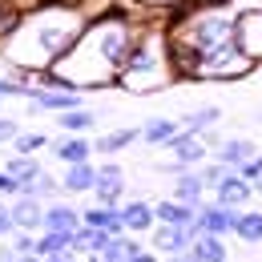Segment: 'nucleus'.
Instances as JSON below:
<instances>
[{"label":"nucleus","instance_id":"nucleus-1","mask_svg":"<svg viewBox=\"0 0 262 262\" xmlns=\"http://www.w3.org/2000/svg\"><path fill=\"white\" fill-rule=\"evenodd\" d=\"M145 20H137L129 8L121 4H109L105 12L89 16L81 36L69 45V53L36 77V85H49V89H69V93H93V89H109L117 85V73L129 57L133 40L141 33Z\"/></svg>","mask_w":262,"mask_h":262},{"label":"nucleus","instance_id":"nucleus-2","mask_svg":"<svg viewBox=\"0 0 262 262\" xmlns=\"http://www.w3.org/2000/svg\"><path fill=\"white\" fill-rule=\"evenodd\" d=\"M89 20L85 0H49L20 16V25L0 45V57L25 77H40L69 53V45L81 36Z\"/></svg>","mask_w":262,"mask_h":262},{"label":"nucleus","instance_id":"nucleus-3","mask_svg":"<svg viewBox=\"0 0 262 262\" xmlns=\"http://www.w3.org/2000/svg\"><path fill=\"white\" fill-rule=\"evenodd\" d=\"M178 81L173 57H169V33L165 25H141L129 57L117 73V89L125 93H162Z\"/></svg>","mask_w":262,"mask_h":262},{"label":"nucleus","instance_id":"nucleus-4","mask_svg":"<svg viewBox=\"0 0 262 262\" xmlns=\"http://www.w3.org/2000/svg\"><path fill=\"white\" fill-rule=\"evenodd\" d=\"M162 149L169 154V162H162V169H169V173H178V169H198V165L210 158L206 137H202V133H190V129H178Z\"/></svg>","mask_w":262,"mask_h":262},{"label":"nucleus","instance_id":"nucleus-5","mask_svg":"<svg viewBox=\"0 0 262 262\" xmlns=\"http://www.w3.org/2000/svg\"><path fill=\"white\" fill-rule=\"evenodd\" d=\"M234 40H238V49L250 61L262 65V0H254V4H246V8L234 12Z\"/></svg>","mask_w":262,"mask_h":262},{"label":"nucleus","instance_id":"nucleus-6","mask_svg":"<svg viewBox=\"0 0 262 262\" xmlns=\"http://www.w3.org/2000/svg\"><path fill=\"white\" fill-rule=\"evenodd\" d=\"M29 113H65L85 105V93H69V89H49V85H29Z\"/></svg>","mask_w":262,"mask_h":262},{"label":"nucleus","instance_id":"nucleus-7","mask_svg":"<svg viewBox=\"0 0 262 262\" xmlns=\"http://www.w3.org/2000/svg\"><path fill=\"white\" fill-rule=\"evenodd\" d=\"M234 206H222V202H202L194 214V234H222L230 238L234 234Z\"/></svg>","mask_w":262,"mask_h":262},{"label":"nucleus","instance_id":"nucleus-8","mask_svg":"<svg viewBox=\"0 0 262 262\" xmlns=\"http://www.w3.org/2000/svg\"><path fill=\"white\" fill-rule=\"evenodd\" d=\"M190 242H194V226H169V222H158V226L149 230V246L158 250V254H182V250H190Z\"/></svg>","mask_w":262,"mask_h":262},{"label":"nucleus","instance_id":"nucleus-9","mask_svg":"<svg viewBox=\"0 0 262 262\" xmlns=\"http://www.w3.org/2000/svg\"><path fill=\"white\" fill-rule=\"evenodd\" d=\"M49 154H53V162H61V165H77V162L93 158V141H89V133H65V137L49 141Z\"/></svg>","mask_w":262,"mask_h":262},{"label":"nucleus","instance_id":"nucleus-10","mask_svg":"<svg viewBox=\"0 0 262 262\" xmlns=\"http://www.w3.org/2000/svg\"><path fill=\"white\" fill-rule=\"evenodd\" d=\"M8 210H12V226L16 230L40 234V226H45V202H40V198L16 194V198H8Z\"/></svg>","mask_w":262,"mask_h":262},{"label":"nucleus","instance_id":"nucleus-11","mask_svg":"<svg viewBox=\"0 0 262 262\" xmlns=\"http://www.w3.org/2000/svg\"><path fill=\"white\" fill-rule=\"evenodd\" d=\"M250 198H254V182H246L238 169H230L226 178L214 186V202H222V206H234V210L250 206Z\"/></svg>","mask_w":262,"mask_h":262},{"label":"nucleus","instance_id":"nucleus-12","mask_svg":"<svg viewBox=\"0 0 262 262\" xmlns=\"http://www.w3.org/2000/svg\"><path fill=\"white\" fill-rule=\"evenodd\" d=\"M121 222L129 234H149V230L158 226V214H154V202H145V198H129V202H121Z\"/></svg>","mask_w":262,"mask_h":262},{"label":"nucleus","instance_id":"nucleus-13","mask_svg":"<svg viewBox=\"0 0 262 262\" xmlns=\"http://www.w3.org/2000/svg\"><path fill=\"white\" fill-rule=\"evenodd\" d=\"M206 182H202V173L198 169H178L173 173V182H169V198H178V202H190V206H202L206 202Z\"/></svg>","mask_w":262,"mask_h":262},{"label":"nucleus","instance_id":"nucleus-14","mask_svg":"<svg viewBox=\"0 0 262 262\" xmlns=\"http://www.w3.org/2000/svg\"><path fill=\"white\" fill-rule=\"evenodd\" d=\"M81 226V210L65 202V198H53V202H45V226L40 230H77Z\"/></svg>","mask_w":262,"mask_h":262},{"label":"nucleus","instance_id":"nucleus-15","mask_svg":"<svg viewBox=\"0 0 262 262\" xmlns=\"http://www.w3.org/2000/svg\"><path fill=\"white\" fill-rule=\"evenodd\" d=\"M254 154H258V145H254L250 137H226V141L214 145V158H218L222 165H230V169H238L242 162H250Z\"/></svg>","mask_w":262,"mask_h":262},{"label":"nucleus","instance_id":"nucleus-16","mask_svg":"<svg viewBox=\"0 0 262 262\" xmlns=\"http://www.w3.org/2000/svg\"><path fill=\"white\" fill-rule=\"evenodd\" d=\"M93 182H97V165L93 158L89 162H77V165H65V173H61V186H65V194H93Z\"/></svg>","mask_w":262,"mask_h":262},{"label":"nucleus","instance_id":"nucleus-17","mask_svg":"<svg viewBox=\"0 0 262 262\" xmlns=\"http://www.w3.org/2000/svg\"><path fill=\"white\" fill-rule=\"evenodd\" d=\"M137 250H145V242H141V234H113L105 246H101L97 254H101V262H129Z\"/></svg>","mask_w":262,"mask_h":262},{"label":"nucleus","instance_id":"nucleus-18","mask_svg":"<svg viewBox=\"0 0 262 262\" xmlns=\"http://www.w3.org/2000/svg\"><path fill=\"white\" fill-rule=\"evenodd\" d=\"M133 141H141V129H133V125H121V129L101 133L97 141H93V154H101V158H117L121 149H129Z\"/></svg>","mask_w":262,"mask_h":262},{"label":"nucleus","instance_id":"nucleus-19","mask_svg":"<svg viewBox=\"0 0 262 262\" xmlns=\"http://www.w3.org/2000/svg\"><path fill=\"white\" fill-rule=\"evenodd\" d=\"M81 222L85 226H97V230H109V234H125V222H121V206H89V210H81Z\"/></svg>","mask_w":262,"mask_h":262},{"label":"nucleus","instance_id":"nucleus-20","mask_svg":"<svg viewBox=\"0 0 262 262\" xmlns=\"http://www.w3.org/2000/svg\"><path fill=\"white\" fill-rule=\"evenodd\" d=\"M154 214H158V222H169V226H194L198 206L178 202V198H162V202H154Z\"/></svg>","mask_w":262,"mask_h":262},{"label":"nucleus","instance_id":"nucleus-21","mask_svg":"<svg viewBox=\"0 0 262 262\" xmlns=\"http://www.w3.org/2000/svg\"><path fill=\"white\" fill-rule=\"evenodd\" d=\"M234 238H242L246 246H262V210L242 206L234 214Z\"/></svg>","mask_w":262,"mask_h":262},{"label":"nucleus","instance_id":"nucleus-22","mask_svg":"<svg viewBox=\"0 0 262 262\" xmlns=\"http://www.w3.org/2000/svg\"><path fill=\"white\" fill-rule=\"evenodd\" d=\"M20 194H29V198H40V202H53V198H65V186H61V178H53L49 169H40L36 178L20 182Z\"/></svg>","mask_w":262,"mask_h":262},{"label":"nucleus","instance_id":"nucleus-23","mask_svg":"<svg viewBox=\"0 0 262 262\" xmlns=\"http://www.w3.org/2000/svg\"><path fill=\"white\" fill-rule=\"evenodd\" d=\"M190 250H194L198 262H222V258H230V246H226L222 234H194Z\"/></svg>","mask_w":262,"mask_h":262},{"label":"nucleus","instance_id":"nucleus-24","mask_svg":"<svg viewBox=\"0 0 262 262\" xmlns=\"http://www.w3.org/2000/svg\"><path fill=\"white\" fill-rule=\"evenodd\" d=\"M57 129H61V133H93V129H97V113L85 109V105L65 109V113H57Z\"/></svg>","mask_w":262,"mask_h":262},{"label":"nucleus","instance_id":"nucleus-25","mask_svg":"<svg viewBox=\"0 0 262 262\" xmlns=\"http://www.w3.org/2000/svg\"><path fill=\"white\" fill-rule=\"evenodd\" d=\"M93 198L105 202V206H121V202H125V173H97Z\"/></svg>","mask_w":262,"mask_h":262},{"label":"nucleus","instance_id":"nucleus-26","mask_svg":"<svg viewBox=\"0 0 262 262\" xmlns=\"http://www.w3.org/2000/svg\"><path fill=\"white\" fill-rule=\"evenodd\" d=\"M178 129H182V121H178V117H149V121L141 125V141H145V145H154V149H162Z\"/></svg>","mask_w":262,"mask_h":262},{"label":"nucleus","instance_id":"nucleus-27","mask_svg":"<svg viewBox=\"0 0 262 262\" xmlns=\"http://www.w3.org/2000/svg\"><path fill=\"white\" fill-rule=\"evenodd\" d=\"M218 121H222V109H218V105H198V109H190V113L182 117V129L202 133V137H206Z\"/></svg>","mask_w":262,"mask_h":262},{"label":"nucleus","instance_id":"nucleus-28","mask_svg":"<svg viewBox=\"0 0 262 262\" xmlns=\"http://www.w3.org/2000/svg\"><path fill=\"white\" fill-rule=\"evenodd\" d=\"M4 169H8L16 182H29V178H36L45 165H40L36 154H8V158H4Z\"/></svg>","mask_w":262,"mask_h":262},{"label":"nucleus","instance_id":"nucleus-29","mask_svg":"<svg viewBox=\"0 0 262 262\" xmlns=\"http://www.w3.org/2000/svg\"><path fill=\"white\" fill-rule=\"evenodd\" d=\"M12 154H40V149H49V133H40V129H20L12 141Z\"/></svg>","mask_w":262,"mask_h":262},{"label":"nucleus","instance_id":"nucleus-30","mask_svg":"<svg viewBox=\"0 0 262 262\" xmlns=\"http://www.w3.org/2000/svg\"><path fill=\"white\" fill-rule=\"evenodd\" d=\"M20 16H25V8H20V4L0 0V45H4V40H8V33L20 25Z\"/></svg>","mask_w":262,"mask_h":262},{"label":"nucleus","instance_id":"nucleus-31","mask_svg":"<svg viewBox=\"0 0 262 262\" xmlns=\"http://www.w3.org/2000/svg\"><path fill=\"white\" fill-rule=\"evenodd\" d=\"M198 173H202V182H206V190H214V186H218V182H222V178L230 173V165H222L218 158H206V162L198 165Z\"/></svg>","mask_w":262,"mask_h":262},{"label":"nucleus","instance_id":"nucleus-32","mask_svg":"<svg viewBox=\"0 0 262 262\" xmlns=\"http://www.w3.org/2000/svg\"><path fill=\"white\" fill-rule=\"evenodd\" d=\"M12 97H29V85L12 81V77H0V101H12Z\"/></svg>","mask_w":262,"mask_h":262},{"label":"nucleus","instance_id":"nucleus-33","mask_svg":"<svg viewBox=\"0 0 262 262\" xmlns=\"http://www.w3.org/2000/svg\"><path fill=\"white\" fill-rule=\"evenodd\" d=\"M16 194H20V182L0 165V198H16Z\"/></svg>","mask_w":262,"mask_h":262},{"label":"nucleus","instance_id":"nucleus-34","mask_svg":"<svg viewBox=\"0 0 262 262\" xmlns=\"http://www.w3.org/2000/svg\"><path fill=\"white\" fill-rule=\"evenodd\" d=\"M238 173H242L246 182H254V178L262 173V149L254 154V158H250V162H242V165H238Z\"/></svg>","mask_w":262,"mask_h":262},{"label":"nucleus","instance_id":"nucleus-35","mask_svg":"<svg viewBox=\"0 0 262 262\" xmlns=\"http://www.w3.org/2000/svg\"><path fill=\"white\" fill-rule=\"evenodd\" d=\"M12 210H8V198H0V238H8L12 234Z\"/></svg>","mask_w":262,"mask_h":262},{"label":"nucleus","instance_id":"nucleus-36","mask_svg":"<svg viewBox=\"0 0 262 262\" xmlns=\"http://www.w3.org/2000/svg\"><path fill=\"white\" fill-rule=\"evenodd\" d=\"M16 133H20V125H16L12 117H0V145H8V141H12Z\"/></svg>","mask_w":262,"mask_h":262},{"label":"nucleus","instance_id":"nucleus-37","mask_svg":"<svg viewBox=\"0 0 262 262\" xmlns=\"http://www.w3.org/2000/svg\"><path fill=\"white\" fill-rule=\"evenodd\" d=\"M40 262H81V254H73V250H53V254H45Z\"/></svg>","mask_w":262,"mask_h":262},{"label":"nucleus","instance_id":"nucleus-38","mask_svg":"<svg viewBox=\"0 0 262 262\" xmlns=\"http://www.w3.org/2000/svg\"><path fill=\"white\" fill-rule=\"evenodd\" d=\"M129 262H162V254H158L154 246H145V250H137V254H133Z\"/></svg>","mask_w":262,"mask_h":262},{"label":"nucleus","instance_id":"nucleus-39","mask_svg":"<svg viewBox=\"0 0 262 262\" xmlns=\"http://www.w3.org/2000/svg\"><path fill=\"white\" fill-rule=\"evenodd\" d=\"M162 262H198V258H194V250H182V254H165Z\"/></svg>","mask_w":262,"mask_h":262},{"label":"nucleus","instance_id":"nucleus-40","mask_svg":"<svg viewBox=\"0 0 262 262\" xmlns=\"http://www.w3.org/2000/svg\"><path fill=\"white\" fill-rule=\"evenodd\" d=\"M16 258V250H12V242H8V246H0V262H12Z\"/></svg>","mask_w":262,"mask_h":262},{"label":"nucleus","instance_id":"nucleus-41","mask_svg":"<svg viewBox=\"0 0 262 262\" xmlns=\"http://www.w3.org/2000/svg\"><path fill=\"white\" fill-rule=\"evenodd\" d=\"M12 262H40V258H36V254H16Z\"/></svg>","mask_w":262,"mask_h":262},{"label":"nucleus","instance_id":"nucleus-42","mask_svg":"<svg viewBox=\"0 0 262 262\" xmlns=\"http://www.w3.org/2000/svg\"><path fill=\"white\" fill-rule=\"evenodd\" d=\"M81 262H101V254H81Z\"/></svg>","mask_w":262,"mask_h":262},{"label":"nucleus","instance_id":"nucleus-43","mask_svg":"<svg viewBox=\"0 0 262 262\" xmlns=\"http://www.w3.org/2000/svg\"><path fill=\"white\" fill-rule=\"evenodd\" d=\"M254 194H262V173H258V178H254Z\"/></svg>","mask_w":262,"mask_h":262},{"label":"nucleus","instance_id":"nucleus-44","mask_svg":"<svg viewBox=\"0 0 262 262\" xmlns=\"http://www.w3.org/2000/svg\"><path fill=\"white\" fill-rule=\"evenodd\" d=\"M222 262H238V258H222Z\"/></svg>","mask_w":262,"mask_h":262},{"label":"nucleus","instance_id":"nucleus-45","mask_svg":"<svg viewBox=\"0 0 262 262\" xmlns=\"http://www.w3.org/2000/svg\"><path fill=\"white\" fill-rule=\"evenodd\" d=\"M0 105H4V101H0Z\"/></svg>","mask_w":262,"mask_h":262}]
</instances>
